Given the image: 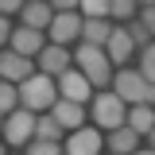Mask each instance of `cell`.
I'll return each instance as SVG.
<instances>
[{
	"mask_svg": "<svg viewBox=\"0 0 155 155\" xmlns=\"http://www.w3.org/2000/svg\"><path fill=\"white\" fill-rule=\"evenodd\" d=\"M132 155H155V151H151V147H143V151H140V147H136V151H132Z\"/></svg>",
	"mask_w": 155,
	"mask_h": 155,
	"instance_id": "31",
	"label": "cell"
},
{
	"mask_svg": "<svg viewBox=\"0 0 155 155\" xmlns=\"http://www.w3.org/2000/svg\"><path fill=\"white\" fill-rule=\"evenodd\" d=\"M27 0H0V16H19Z\"/></svg>",
	"mask_w": 155,
	"mask_h": 155,
	"instance_id": "25",
	"label": "cell"
},
{
	"mask_svg": "<svg viewBox=\"0 0 155 155\" xmlns=\"http://www.w3.org/2000/svg\"><path fill=\"white\" fill-rule=\"evenodd\" d=\"M143 140H151V151H155V128H151V132H147V136H143Z\"/></svg>",
	"mask_w": 155,
	"mask_h": 155,
	"instance_id": "32",
	"label": "cell"
},
{
	"mask_svg": "<svg viewBox=\"0 0 155 155\" xmlns=\"http://www.w3.org/2000/svg\"><path fill=\"white\" fill-rule=\"evenodd\" d=\"M136 16L143 19V27H147V31H151V39H155V4H151V8H140Z\"/></svg>",
	"mask_w": 155,
	"mask_h": 155,
	"instance_id": "26",
	"label": "cell"
},
{
	"mask_svg": "<svg viewBox=\"0 0 155 155\" xmlns=\"http://www.w3.org/2000/svg\"><path fill=\"white\" fill-rule=\"evenodd\" d=\"M27 155H66L58 140H31L27 143Z\"/></svg>",
	"mask_w": 155,
	"mask_h": 155,
	"instance_id": "24",
	"label": "cell"
},
{
	"mask_svg": "<svg viewBox=\"0 0 155 155\" xmlns=\"http://www.w3.org/2000/svg\"><path fill=\"white\" fill-rule=\"evenodd\" d=\"M43 47H47V35L35 31V27H12V39H8V51H16V54H27V58H39L43 54Z\"/></svg>",
	"mask_w": 155,
	"mask_h": 155,
	"instance_id": "10",
	"label": "cell"
},
{
	"mask_svg": "<svg viewBox=\"0 0 155 155\" xmlns=\"http://www.w3.org/2000/svg\"><path fill=\"white\" fill-rule=\"evenodd\" d=\"M105 54H109V62L113 66H128V58L136 54V43L128 39V31H124V23H116L113 27V35H109V43H105Z\"/></svg>",
	"mask_w": 155,
	"mask_h": 155,
	"instance_id": "12",
	"label": "cell"
},
{
	"mask_svg": "<svg viewBox=\"0 0 155 155\" xmlns=\"http://www.w3.org/2000/svg\"><path fill=\"white\" fill-rule=\"evenodd\" d=\"M124 124H128L132 132L147 136V132L155 128V109H151V105H143V101H140V105H128V120H124Z\"/></svg>",
	"mask_w": 155,
	"mask_h": 155,
	"instance_id": "17",
	"label": "cell"
},
{
	"mask_svg": "<svg viewBox=\"0 0 155 155\" xmlns=\"http://www.w3.org/2000/svg\"><path fill=\"white\" fill-rule=\"evenodd\" d=\"M62 151L66 155H101L105 151V136H101V128H74V132H66V140H62Z\"/></svg>",
	"mask_w": 155,
	"mask_h": 155,
	"instance_id": "6",
	"label": "cell"
},
{
	"mask_svg": "<svg viewBox=\"0 0 155 155\" xmlns=\"http://www.w3.org/2000/svg\"><path fill=\"white\" fill-rule=\"evenodd\" d=\"M35 66L43 70V74L58 78L62 70H70V66H74V51H70V47H58V43H47V47H43V54L35 58Z\"/></svg>",
	"mask_w": 155,
	"mask_h": 155,
	"instance_id": "11",
	"label": "cell"
},
{
	"mask_svg": "<svg viewBox=\"0 0 155 155\" xmlns=\"http://www.w3.org/2000/svg\"><path fill=\"white\" fill-rule=\"evenodd\" d=\"M124 31H128V39H132L136 47H147V43H151V31L143 27V19H140V16L128 19V23H124Z\"/></svg>",
	"mask_w": 155,
	"mask_h": 155,
	"instance_id": "22",
	"label": "cell"
},
{
	"mask_svg": "<svg viewBox=\"0 0 155 155\" xmlns=\"http://www.w3.org/2000/svg\"><path fill=\"white\" fill-rule=\"evenodd\" d=\"M51 113H54V120L66 128V132H74V128H81V124H85V105H78V101H66V97H58Z\"/></svg>",
	"mask_w": 155,
	"mask_h": 155,
	"instance_id": "14",
	"label": "cell"
},
{
	"mask_svg": "<svg viewBox=\"0 0 155 155\" xmlns=\"http://www.w3.org/2000/svg\"><path fill=\"white\" fill-rule=\"evenodd\" d=\"M35 70H39V66H35V58L16 54V51H0V78H4V81L19 85V81H27Z\"/></svg>",
	"mask_w": 155,
	"mask_h": 155,
	"instance_id": "9",
	"label": "cell"
},
{
	"mask_svg": "<svg viewBox=\"0 0 155 155\" xmlns=\"http://www.w3.org/2000/svg\"><path fill=\"white\" fill-rule=\"evenodd\" d=\"M136 0H109V19H116V23H128V19H136Z\"/></svg>",
	"mask_w": 155,
	"mask_h": 155,
	"instance_id": "20",
	"label": "cell"
},
{
	"mask_svg": "<svg viewBox=\"0 0 155 155\" xmlns=\"http://www.w3.org/2000/svg\"><path fill=\"white\" fill-rule=\"evenodd\" d=\"M16 109H19V89L12 85V81H4V78H0V116L16 113Z\"/></svg>",
	"mask_w": 155,
	"mask_h": 155,
	"instance_id": "19",
	"label": "cell"
},
{
	"mask_svg": "<svg viewBox=\"0 0 155 155\" xmlns=\"http://www.w3.org/2000/svg\"><path fill=\"white\" fill-rule=\"evenodd\" d=\"M147 78L140 74V70H116L113 74V93L124 101V105H140L143 101V93H147Z\"/></svg>",
	"mask_w": 155,
	"mask_h": 155,
	"instance_id": "7",
	"label": "cell"
},
{
	"mask_svg": "<svg viewBox=\"0 0 155 155\" xmlns=\"http://www.w3.org/2000/svg\"><path fill=\"white\" fill-rule=\"evenodd\" d=\"M35 116L31 109H16V113L4 116V132H0V140L4 143H12V147H27L31 140H35Z\"/></svg>",
	"mask_w": 155,
	"mask_h": 155,
	"instance_id": "4",
	"label": "cell"
},
{
	"mask_svg": "<svg viewBox=\"0 0 155 155\" xmlns=\"http://www.w3.org/2000/svg\"><path fill=\"white\" fill-rule=\"evenodd\" d=\"M101 155H105V151H101Z\"/></svg>",
	"mask_w": 155,
	"mask_h": 155,
	"instance_id": "35",
	"label": "cell"
},
{
	"mask_svg": "<svg viewBox=\"0 0 155 155\" xmlns=\"http://www.w3.org/2000/svg\"><path fill=\"white\" fill-rule=\"evenodd\" d=\"M19 109H31V113H51L58 101V85L51 74H43V70H35V74L27 78V81H19Z\"/></svg>",
	"mask_w": 155,
	"mask_h": 155,
	"instance_id": "1",
	"label": "cell"
},
{
	"mask_svg": "<svg viewBox=\"0 0 155 155\" xmlns=\"http://www.w3.org/2000/svg\"><path fill=\"white\" fill-rule=\"evenodd\" d=\"M140 74L155 85V39L147 43V47H140Z\"/></svg>",
	"mask_w": 155,
	"mask_h": 155,
	"instance_id": "21",
	"label": "cell"
},
{
	"mask_svg": "<svg viewBox=\"0 0 155 155\" xmlns=\"http://www.w3.org/2000/svg\"><path fill=\"white\" fill-rule=\"evenodd\" d=\"M74 62H78V70L89 78L93 89H109V81H113V62H109V54H105V47L78 43L74 47Z\"/></svg>",
	"mask_w": 155,
	"mask_h": 155,
	"instance_id": "2",
	"label": "cell"
},
{
	"mask_svg": "<svg viewBox=\"0 0 155 155\" xmlns=\"http://www.w3.org/2000/svg\"><path fill=\"white\" fill-rule=\"evenodd\" d=\"M89 116H93V124L101 132H113V128H120V124L128 120V105H124L113 89H97L93 101H89Z\"/></svg>",
	"mask_w": 155,
	"mask_h": 155,
	"instance_id": "3",
	"label": "cell"
},
{
	"mask_svg": "<svg viewBox=\"0 0 155 155\" xmlns=\"http://www.w3.org/2000/svg\"><path fill=\"white\" fill-rule=\"evenodd\" d=\"M35 140H66V128L54 120V113H39L35 116Z\"/></svg>",
	"mask_w": 155,
	"mask_h": 155,
	"instance_id": "18",
	"label": "cell"
},
{
	"mask_svg": "<svg viewBox=\"0 0 155 155\" xmlns=\"http://www.w3.org/2000/svg\"><path fill=\"white\" fill-rule=\"evenodd\" d=\"M54 85H58V97H66V101H78V105H89L93 101V85H89V78L81 74L78 66L62 70L54 78Z\"/></svg>",
	"mask_w": 155,
	"mask_h": 155,
	"instance_id": "5",
	"label": "cell"
},
{
	"mask_svg": "<svg viewBox=\"0 0 155 155\" xmlns=\"http://www.w3.org/2000/svg\"><path fill=\"white\" fill-rule=\"evenodd\" d=\"M78 8L85 19H109V0H81Z\"/></svg>",
	"mask_w": 155,
	"mask_h": 155,
	"instance_id": "23",
	"label": "cell"
},
{
	"mask_svg": "<svg viewBox=\"0 0 155 155\" xmlns=\"http://www.w3.org/2000/svg\"><path fill=\"white\" fill-rule=\"evenodd\" d=\"M143 105H151V109H155V85H147V93H143Z\"/></svg>",
	"mask_w": 155,
	"mask_h": 155,
	"instance_id": "29",
	"label": "cell"
},
{
	"mask_svg": "<svg viewBox=\"0 0 155 155\" xmlns=\"http://www.w3.org/2000/svg\"><path fill=\"white\" fill-rule=\"evenodd\" d=\"M151 4H155V0H136V8H151Z\"/></svg>",
	"mask_w": 155,
	"mask_h": 155,
	"instance_id": "30",
	"label": "cell"
},
{
	"mask_svg": "<svg viewBox=\"0 0 155 155\" xmlns=\"http://www.w3.org/2000/svg\"><path fill=\"white\" fill-rule=\"evenodd\" d=\"M113 19H81V43H89V47H105L109 35H113Z\"/></svg>",
	"mask_w": 155,
	"mask_h": 155,
	"instance_id": "16",
	"label": "cell"
},
{
	"mask_svg": "<svg viewBox=\"0 0 155 155\" xmlns=\"http://www.w3.org/2000/svg\"><path fill=\"white\" fill-rule=\"evenodd\" d=\"M81 12H54V19H51V27H47V35H51V43H58V47H70V43H78L81 39Z\"/></svg>",
	"mask_w": 155,
	"mask_h": 155,
	"instance_id": "8",
	"label": "cell"
},
{
	"mask_svg": "<svg viewBox=\"0 0 155 155\" xmlns=\"http://www.w3.org/2000/svg\"><path fill=\"white\" fill-rule=\"evenodd\" d=\"M12 39V16H0V47H8Z\"/></svg>",
	"mask_w": 155,
	"mask_h": 155,
	"instance_id": "28",
	"label": "cell"
},
{
	"mask_svg": "<svg viewBox=\"0 0 155 155\" xmlns=\"http://www.w3.org/2000/svg\"><path fill=\"white\" fill-rule=\"evenodd\" d=\"M51 19H54V8H51L47 0H27L23 12H19V23H23V27H35V31H47Z\"/></svg>",
	"mask_w": 155,
	"mask_h": 155,
	"instance_id": "13",
	"label": "cell"
},
{
	"mask_svg": "<svg viewBox=\"0 0 155 155\" xmlns=\"http://www.w3.org/2000/svg\"><path fill=\"white\" fill-rule=\"evenodd\" d=\"M47 4H51L54 12H74V8L81 4V0H47ZM78 12H81V8H78Z\"/></svg>",
	"mask_w": 155,
	"mask_h": 155,
	"instance_id": "27",
	"label": "cell"
},
{
	"mask_svg": "<svg viewBox=\"0 0 155 155\" xmlns=\"http://www.w3.org/2000/svg\"><path fill=\"white\" fill-rule=\"evenodd\" d=\"M0 132H4V116H0Z\"/></svg>",
	"mask_w": 155,
	"mask_h": 155,
	"instance_id": "34",
	"label": "cell"
},
{
	"mask_svg": "<svg viewBox=\"0 0 155 155\" xmlns=\"http://www.w3.org/2000/svg\"><path fill=\"white\" fill-rule=\"evenodd\" d=\"M140 140H143L140 132H132L128 124H120V128H113V132H109L105 147H109V155H132L136 147H140Z\"/></svg>",
	"mask_w": 155,
	"mask_h": 155,
	"instance_id": "15",
	"label": "cell"
},
{
	"mask_svg": "<svg viewBox=\"0 0 155 155\" xmlns=\"http://www.w3.org/2000/svg\"><path fill=\"white\" fill-rule=\"evenodd\" d=\"M0 155H8V143H4V140H0Z\"/></svg>",
	"mask_w": 155,
	"mask_h": 155,
	"instance_id": "33",
	"label": "cell"
}]
</instances>
